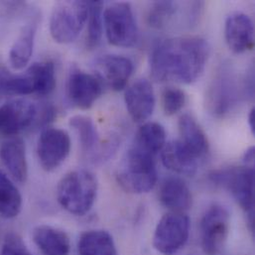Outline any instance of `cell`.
Instances as JSON below:
<instances>
[{"label": "cell", "mask_w": 255, "mask_h": 255, "mask_svg": "<svg viewBox=\"0 0 255 255\" xmlns=\"http://www.w3.org/2000/svg\"><path fill=\"white\" fill-rule=\"evenodd\" d=\"M249 127L252 131V133L255 135V108H253L250 112L249 115Z\"/></svg>", "instance_id": "cell-32"}, {"label": "cell", "mask_w": 255, "mask_h": 255, "mask_svg": "<svg viewBox=\"0 0 255 255\" xmlns=\"http://www.w3.org/2000/svg\"><path fill=\"white\" fill-rule=\"evenodd\" d=\"M165 144L166 131L164 128L157 123H145L139 128L133 145L155 157L162 151Z\"/></svg>", "instance_id": "cell-24"}, {"label": "cell", "mask_w": 255, "mask_h": 255, "mask_svg": "<svg viewBox=\"0 0 255 255\" xmlns=\"http://www.w3.org/2000/svg\"><path fill=\"white\" fill-rule=\"evenodd\" d=\"M0 158L13 179L25 183L28 178V163L25 144L20 138H12L2 143Z\"/></svg>", "instance_id": "cell-19"}, {"label": "cell", "mask_w": 255, "mask_h": 255, "mask_svg": "<svg viewBox=\"0 0 255 255\" xmlns=\"http://www.w3.org/2000/svg\"><path fill=\"white\" fill-rule=\"evenodd\" d=\"M209 43L197 36L174 37L158 43L150 55V72L157 82L192 84L204 73Z\"/></svg>", "instance_id": "cell-1"}, {"label": "cell", "mask_w": 255, "mask_h": 255, "mask_svg": "<svg viewBox=\"0 0 255 255\" xmlns=\"http://www.w3.org/2000/svg\"><path fill=\"white\" fill-rule=\"evenodd\" d=\"M25 74L30 80L35 95L46 97L56 88L55 65L50 61L34 63Z\"/></svg>", "instance_id": "cell-23"}, {"label": "cell", "mask_w": 255, "mask_h": 255, "mask_svg": "<svg viewBox=\"0 0 255 255\" xmlns=\"http://www.w3.org/2000/svg\"><path fill=\"white\" fill-rule=\"evenodd\" d=\"M225 38L234 53L251 51L255 46V26L252 18L242 12L231 14L226 20Z\"/></svg>", "instance_id": "cell-15"}, {"label": "cell", "mask_w": 255, "mask_h": 255, "mask_svg": "<svg viewBox=\"0 0 255 255\" xmlns=\"http://www.w3.org/2000/svg\"><path fill=\"white\" fill-rule=\"evenodd\" d=\"M95 69L98 79L104 86L120 92L127 87L132 76L134 65L125 56L105 55L96 61Z\"/></svg>", "instance_id": "cell-13"}, {"label": "cell", "mask_w": 255, "mask_h": 255, "mask_svg": "<svg viewBox=\"0 0 255 255\" xmlns=\"http://www.w3.org/2000/svg\"><path fill=\"white\" fill-rule=\"evenodd\" d=\"M128 114L136 124L145 123L155 109V94L151 83L146 79H138L129 86L125 94Z\"/></svg>", "instance_id": "cell-14"}, {"label": "cell", "mask_w": 255, "mask_h": 255, "mask_svg": "<svg viewBox=\"0 0 255 255\" xmlns=\"http://www.w3.org/2000/svg\"><path fill=\"white\" fill-rule=\"evenodd\" d=\"M186 94L177 88H167L162 93V108L166 116L178 114L186 105Z\"/></svg>", "instance_id": "cell-29"}, {"label": "cell", "mask_w": 255, "mask_h": 255, "mask_svg": "<svg viewBox=\"0 0 255 255\" xmlns=\"http://www.w3.org/2000/svg\"><path fill=\"white\" fill-rule=\"evenodd\" d=\"M80 255H118L113 237L106 231H89L80 238Z\"/></svg>", "instance_id": "cell-22"}, {"label": "cell", "mask_w": 255, "mask_h": 255, "mask_svg": "<svg viewBox=\"0 0 255 255\" xmlns=\"http://www.w3.org/2000/svg\"><path fill=\"white\" fill-rule=\"evenodd\" d=\"M190 226V219L185 213L170 212L162 217L153 237L156 251L165 255L177 254L188 242Z\"/></svg>", "instance_id": "cell-7"}, {"label": "cell", "mask_w": 255, "mask_h": 255, "mask_svg": "<svg viewBox=\"0 0 255 255\" xmlns=\"http://www.w3.org/2000/svg\"><path fill=\"white\" fill-rule=\"evenodd\" d=\"M178 128L181 137L179 141L198 160L209 153L210 143L207 134L192 115H183L179 120Z\"/></svg>", "instance_id": "cell-18"}, {"label": "cell", "mask_w": 255, "mask_h": 255, "mask_svg": "<svg viewBox=\"0 0 255 255\" xmlns=\"http://www.w3.org/2000/svg\"><path fill=\"white\" fill-rule=\"evenodd\" d=\"M206 99L209 113L216 118H224L233 111L239 102V86L230 69L225 67L217 74Z\"/></svg>", "instance_id": "cell-9"}, {"label": "cell", "mask_w": 255, "mask_h": 255, "mask_svg": "<svg viewBox=\"0 0 255 255\" xmlns=\"http://www.w3.org/2000/svg\"><path fill=\"white\" fill-rule=\"evenodd\" d=\"M231 227V215L222 205L211 206L201 221L202 249L207 255H218L225 248Z\"/></svg>", "instance_id": "cell-8"}, {"label": "cell", "mask_w": 255, "mask_h": 255, "mask_svg": "<svg viewBox=\"0 0 255 255\" xmlns=\"http://www.w3.org/2000/svg\"><path fill=\"white\" fill-rule=\"evenodd\" d=\"M104 29L116 47L130 48L138 41V26L129 3H113L104 10Z\"/></svg>", "instance_id": "cell-6"}, {"label": "cell", "mask_w": 255, "mask_h": 255, "mask_svg": "<svg viewBox=\"0 0 255 255\" xmlns=\"http://www.w3.org/2000/svg\"><path fill=\"white\" fill-rule=\"evenodd\" d=\"M99 184L96 176L87 170H75L61 179L57 187L59 204L72 215L84 216L93 208Z\"/></svg>", "instance_id": "cell-2"}, {"label": "cell", "mask_w": 255, "mask_h": 255, "mask_svg": "<svg viewBox=\"0 0 255 255\" xmlns=\"http://www.w3.org/2000/svg\"><path fill=\"white\" fill-rule=\"evenodd\" d=\"M103 84L97 76L74 70L67 83V96L78 109L90 110L103 94Z\"/></svg>", "instance_id": "cell-12"}, {"label": "cell", "mask_w": 255, "mask_h": 255, "mask_svg": "<svg viewBox=\"0 0 255 255\" xmlns=\"http://www.w3.org/2000/svg\"><path fill=\"white\" fill-rule=\"evenodd\" d=\"M70 127L77 132L83 150L94 153L100 143V135L93 120L85 116H75L70 120Z\"/></svg>", "instance_id": "cell-26"}, {"label": "cell", "mask_w": 255, "mask_h": 255, "mask_svg": "<svg viewBox=\"0 0 255 255\" xmlns=\"http://www.w3.org/2000/svg\"><path fill=\"white\" fill-rule=\"evenodd\" d=\"M161 159L166 168L179 175L194 176L198 171L199 160L179 140L165 144Z\"/></svg>", "instance_id": "cell-17"}, {"label": "cell", "mask_w": 255, "mask_h": 255, "mask_svg": "<svg viewBox=\"0 0 255 255\" xmlns=\"http://www.w3.org/2000/svg\"><path fill=\"white\" fill-rule=\"evenodd\" d=\"M159 201L165 208L174 213H185L193 205L190 188L178 177H169L161 183Z\"/></svg>", "instance_id": "cell-16"}, {"label": "cell", "mask_w": 255, "mask_h": 255, "mask_svg": "<svg viewBox=\"0 0 255 255\" xmlns=\"http://www.w3.org/2000/svg\"><path fill=\"white\" fill-rule=\"evenodd\" d=\"M87 46L90 49L97 48L104 32V3L102 1H89Z\"/></svg>", "instance_id": "cell-27"}, {"label": "cell", "mask_w": 255, "mask_h": 255, "mask_svg": "<svg viewBox=\"0 0 255 255\" xmlns=\"http://www.w3.org/2000/svg\"><path fill=\"white\" fill-rule=\"evenodd\" d=\"M33 241L44 255H68L70 240L67 234L50 226H39L33 231Z\"/></svg>", "instance_id": "cell-20"}, {"label": "cell", "mask_w": 255, "mask_h": 255, "mask_svg": "<svg viewBox=\"0 0 255 255\" xmlns=\"http://www.w3.org/2000/svg\"><path fill=\"white\" fill-rule=\"evenodd\" d=\"M89 13V1L58 2L51 14L50 33L59 44L74 42L85 25Z\"/></svg>", "instance_id": "cell-5"}, {"label": "cell", "mask_w": 255, "mask_h": 255, "mask_svg": "<svg viewBox=\"0 0 255 255\" xmlns=\"http://www.w3.org/2000/svg\"><path fill=\"white\" fill-rule=\"evenodd\" d=\"M71 152V138L67 131L60 128L42 130L37 143L39 163L45 171L58 169Z\"/></svg>", "instance_id": "cell-10"}, {"label": "cell", "mask_w": 255, "mask_h": 255, "mask_svg": "<svg viewBox=\"0 0 255 255\" xmlns=\"http://www.w3.org/2000/svg\"><path fill=\"white\" fill-rule=\"evenodd\" d=\"M39 108L27 100H12L0 108V132L14 136L37 125Z\"/></svg>", "instance_id": "cell-11"}, {"label": "cell", "mask_w": 255, "mask_h": 255, "mask_svg": "<svg viewBox=\"0 0 255 255\" xmlns=\"http://www.w3.org/2000/svg\"><path fill=\"white\" fill-rule=\"evenodd\" d=\"M178 3L174 1H156L149 9L147 21L149 26L162 29L174 18L177 12Z\"/></svg>", "instance_id": "cell-28"}, {"label": "cell", "mask_w": 255, "mask_h": 255, "mask_svg": "<svg viewBox=\"0 0 255 255\" xmlns=\"http://www.w3.org/2000/svg\"><path fill=\"white\" fill-rule=\"evenodd\" d=\"M211 180L231 192L244 210L252 233L255 231V169L254 167H236L216 171Z\"/></svg>", "instance_id": "cell-4"}, {"label": "cell", "mask_w": 255, "mask_h": 255, "mask_svg": "<svg viewBox=\"0 0 255 255\" xmlns=\"http://www.w3.org/2000/svg\"><path fill=\"white\" fill-rule=\"evenodd\" d=\"M21 209L22 197L19 190L0 170V216L13 219L20 214Z\"/></svg>", "instance_id": "cell-25"}, {"label": "cell", "mask_w": 255, "mask_h": 255, "mask_svg": "<svg viewBox=\"0 0 255 255\" xmlns=\"http://www.w3.org/2000/svg\"><path fill=\"white\" fill-rule=\"evenodd\" d=\"M0 255H32L22 240L15 234L6 236Z\"/></svg>", "instance_id": "cell-30"}, {"label": "cell", "mask_w": 255, "mask_h": 255, "mask_svg": "<svg viewBox=\"0 0 255 255\" xmlns=\"http://www.w3.org/2000/svg\"><path fill=\"white\" fill-rule=\"evenodd\" d=\"M38 28V21L32 18L21 30L9 52V63L15 70L25 68L33 54L35 37Z\"/></svg>", "instance_id": "cell-21"}, {"label": "cell", "mask_w": 255, "mask_h": 255, "mask_svg": "<svg viewBox=\"0 0 255 255\" xmlns=\"http://www.w3.org/2000/svg\"><path fill=\"white\" fill-rule=\"evenodd\" d=\"M117 178L122 188L128 193L144 194L150 192L157 182L154 156L133 145L121 163Z\"/></svg>", "instance_id": "cell-3"}, {"label": "cell", "mask_w": 255, "mask_h": 255, "mask_svg": "<svg viewBox=\"0 0 255 255\" xmlns=\"http://www.w3.org/2000/svg\"><path fill=\"white\" fill-rule=\"evenodd\" d=\"M244 162L247 166L253 167L255 163V147H250L244 154Z\"/></svg>", "instance_id": "cell-31"}]
</instances>
